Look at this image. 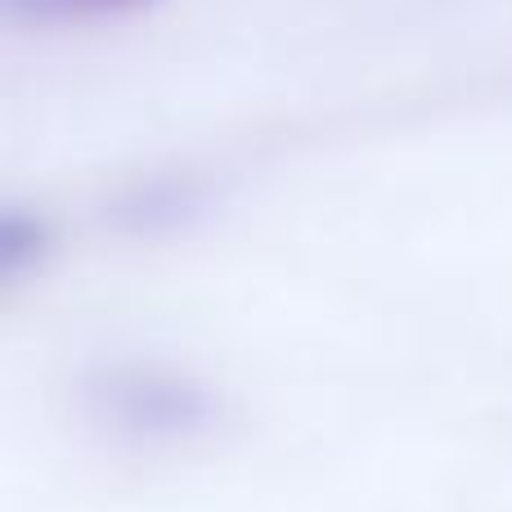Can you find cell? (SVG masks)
Returning a JSON list of instances; mask_svg holds the SVG:
<instances>
[{
  "label": "cell",
  "mask_w": 512,
  "mask_h": 512,
  "mask_svg": "<svg viewBox=\"0 0 512 512\" xmlns=\"http://www.w3.org/2000/svg\"><path fill=\"white\" fill-rule=\"evenodd\" d=\"M158 0H0L18 23H104V18H131L153 9Z\"/></svg>",
  "instance_id": "6da1fadb"
}]
</instances>
